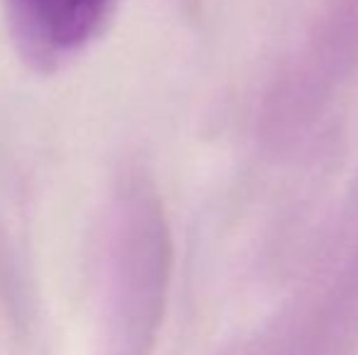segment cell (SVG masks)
I'll return each instance as SVG.
<instances>
[{
	"mask_svg": "<svg viewBox=\"0 0 358 355\" xmlns=\"http://www.w3.org/2000/svg\"><path fill=\"white\" fill-rule=\"evenodd\" d=\"M110 0H8L20 54L39 71H54L100 32Z\"/></svg>",
	"mask_w": 358,
	"mask_h": 355,
	"instance_id": "obj_1",
	"label": "cell"
}]
</instances>
